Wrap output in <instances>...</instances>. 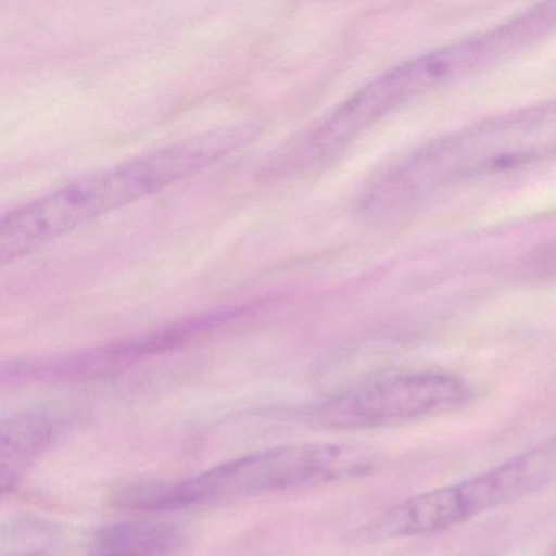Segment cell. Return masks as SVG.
<instances>
[{
    "instance_id": "6da1fadb",
    "label": "cell",
    "mask_w": 556,
    "mask_h": 556,
    "mask_svg": "<svg viewBox=\"0 0 556 556\" xmlns=\"http://www.w3.org/2000/svg\"><path fill=\"white\" fill-rule=\"evenodd\" d=\"M555 34L556 2H545L488 30L403 61L315 123L278 155L271 170L301 174L325 167L402 106L500 66Z\"/></svg>"
},
{
    "instance_id": "7a4b0ae2",
    "label": "cell",
    "mask_w": 556,
    "mask_h": 556,
    "mask_svg": "<svg viewBox=\"0 0 556 556\" xmlns=\"http://www.w3.org/2000/svg\"><path fill=\"white\" fill-rule=\"evenodd\" d=\"M256 132L249 123L201 132L28 201L2 217L0 260L4 265L17 262L86 224L161 193L232 154Z\"/></svg>"
},
{
    "instance_id": "3957f363",
    "label": "cell",
    "mask_w": 556,
    "mask_h": 556,
    "mask_svg": "<svg viewBox=\"0 0 556 556\" xmlns=\"http://www.w3.org/2000/svg\"><path fill=\"white\" fill-rule=\"evenodd\" d=\"M556 157V99L448 132L387 168L367 188L361 210L390 219L447 193Z\"/></svg>"
},
{
    "instance_id": "277c9868",
    "label": "cell",
    "mask_w": 556,
    "mask_h": 556,
    "mask_svg": "<svg viewBox=\"0 0 556 556\" xmlns=\"http://www.w3.org/2000/svg\"><path fill=\"white\" fill-rule=\"evenodd\" d=\"M379 457L351 444H298L253 452L172 481L126 488L116 504L139 513H165L281 491L321 486L372 473Z\"/></svg>"
},
{
    "instance_id": "5b68a950",
    "label": "cell",
    "mask_w": 556,
    "mask_h": 556,
    "mask_svg": "<svg viewBox=\"0 0 556 556\" xmlns=\"http://www.w3.org/2000/svg\"><path fill=\"white\" fill-rule=\"evenodd\" d=\"M556 480V435L483 473L409 497L370 527L377 539L442 532L471 517L516 503Z\"/></svg>"
},
{
    "instance_id": "8992f818",
    "label": "cell",
    "mask_w": 556,
    "mask_h": 556,
    "mask_svg": "<svg viewBox=\"0 0 556 556\" xmlns=\"http://www.w3.org/2000/svg\"><path fill=\"white\" fill-rule=\"evenodd\" d=\"M475 399L467 380L438 369H400L359 380L305 409L307 421L334 431L406 425L460 409Z\"/></svg>"
},
{
    "instance_id": "52a82bcc",
    "label": "cell",
    "mask_w": 556,
    "mask_h": 556,
    "mask_svg": "<svg viewBox=\"0 0 556 556\" xmlns=\"http://www.w3.org/2000/svg\"><path fill=\"white\" fill-rule=\"evenodd\" d=\"M237 315L239 314H236V311L224 308V311L200 315V317L191 318L180 325H172L157 333L146 334V337L116 343L113 346L102 348V350L73 354V356L61 357V359L25 364V366L15 364L14 376L15 379L22 376L38 377V379H73V377L96 376V374L112 369V367L123 366V364L142 359L151 354L172 350L185 341H190L191 338L200 337L206 331L227 324Z\"/></svg>"
},
{
    "instance_id": "ba28073f",
    "label": "cell",
    "mask_w": 556,
    "mask_h": 556,
    "mask_svg": "<svg viewBox=\"0 0 556 556\" xmlns=\"http://www.w3.org/2000/svg\"><path fill=\"white\" fill-rule=\"evenodd\" d=\"M63 421L50 413H24L2 422V484L14 486L27 468L53 444Z\"/></svg>"
},
{
    "instance_id": "9c48e42d",
    "label": "cell",
    "mask_w": 556,
    "mask_h": 556,
    "mask_svg": "<svg viewBox=\"0 0 556 556\" xmlns=\"http://www.w3.org/2000/svg\"><path fill=\"white\" fill-rule=\"evenodd\" d=\"M181 539V530L174 523L128 520L100 529L87 556H170Z\"/></svg>"
},
{
    "instance_id": "30bf717a",
    "label": "cell",
    "mask_w": 556,
    "mask_h": 556,
    "mask_svg": "<svg viewBox=\"0 0 556 556\" xmlns=\"http://www.w3.org/2000/svg\"><path fill=\"white\" fill-rule=\"evenodd\" d=\"M549 556H556V546H555V548H553V552L549 553Z\"/></svg>"
}]
</instances>
